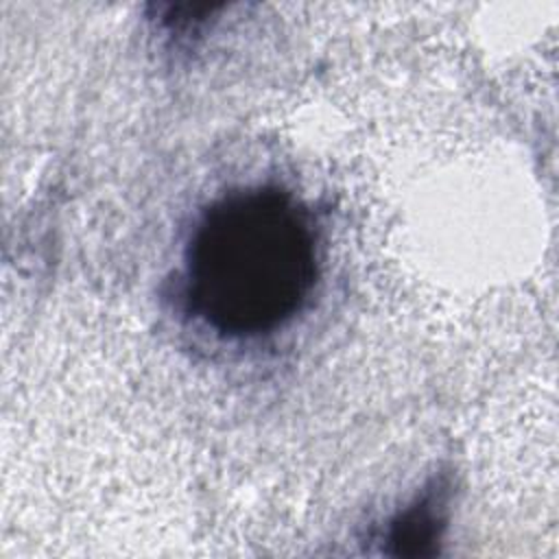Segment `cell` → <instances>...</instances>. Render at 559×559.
I'll return each mask as SVG.
<instances>
[{
  "instance_id": "6da1fadb",
  "label": "cell",
  "mask_w": 559,
  "mask_h": 559,
  "mask_svg": "<svg viewBox=\"0 0 559 559\" xmlns=\"http://www.w3.org/2000/svg\"><path fill=\"white\" fill-rule=\"evenodd\" d=\"M319 280V236L306 205L275 186L212 201L183 251L188 310L229 338H253L293 321Z\"/></svg>"
},
{
  "instance_id": "7a4b0ae2",
  "label": "cell",
  "mask_w": 559,
  "mask_h": 559,
  "mask_svg": "<svg viewBox=\"0 0 559 559\" xmlns=\"http://www.w3.org/2000/svg\"><path fill=\"white\" fill-rule=\"evenodd\" d=\"M448 487L439 480L428 487L411 507L400 511L386 531V542L397 555H426L445 526Z\"/></svg>"
}]
</instances>
